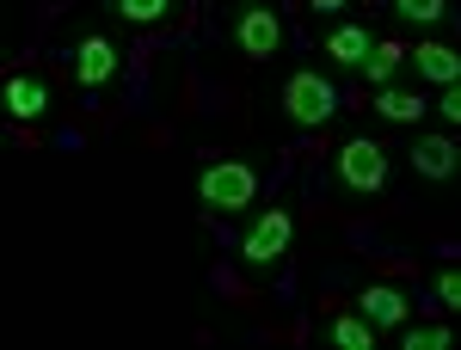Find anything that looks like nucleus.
I'll list each match as a JSON object with an SVG mask.
<instances>
[{
  "instance_id": "f257e3e1",
  "label": "nucleus",
  "mask_w": 461,
  "mask_h": 350,
  "mask_svg": "<svg viewBox=\"0 0 461 350\" xmlns=\"http://www.w3.org/2000/svg\"><path fill=\"white\" fill-rule=\"evenodd\" d=\"M393 173V160H388V148L375 136H351L339 154H332V184L339 191H351V197H375L382 184H388Z\"/></svg>"
},
{
  "instance_id": "f03ea898",
  "label": "nucleus",
  "mask_w": 461,
  "mask_h": 350,
  "mask_svg": "<svg viewBox=\"0 0 461 350\" xmlns=\"http://www.w3.org/2000/svg\"><path fill=\"white\" fill-rule=\"evenodd\" d=\"M228 37H234L240 56L271 62V56L284 49V19H277L271 0H234V13H228Z\"/></svg>"
},
{
  "instance_id": "7ed1b4c3",
  "label": "nucleus",
  "mask_w": 461,
  "mask_h": 350,
  "mask_svg": "<svg viewBox=\"0 0 461 350\" xmlns=\"http://www.w3.org/2000/svg\"><path fill=\"white\" fill-rule=\"evenodd\" d=\"M332 111H339V93H332V80L314 68H295L284 80V117L295 130H320V123H332Z\"/></svg>"
},
{
  "instance_id": "20e7f679",
  "label": "nucleus",
  "mask_w": 461,
  "mask_h": 350,
  "mask_svg": "<svg viewBox=\"0 0 461 350\" xmlns=\"http://www.w3.org/2000/svg\"><path fill=\"white\" fill-rule=\"evenodd\" d=\"M197 197L210 203V210H247L252 197H258V173H252L247 160H210L203 173H197Z\"/></svg>"
},
{
  "instance_id": "39448f33",
  "label": "nucleus",
  "mask_w": 461,
  "mask_h": 350,
  "mask_svg": "<svg viewBox=\"0 0 461 350\" xmlns=\"http://www.w3.org/2000/svg\"><path fill=\"white\" fill-rule=\"evenodd\" d=\"M295 240V221L289 210H265L247 221V234H240V258H247V271H277V258L289 252Z\"/></svg>"
},
{
  "instance_id": "423d86ee",
  "label": "nucleus",
  "mask_w": 461,
  "mask_h": 350,
  "mask_svg": "<svg viewBox=\"0 0 461 350\" xmlns=\"http://www.w3.org/2000/svg\"><path fill=\"white\" fill-rule=\"evenodd\" d=\"M412 178H425V184H456L461 178V136H443V130H430V136H412Z\"/></svg>"
},
{
  "instance_id": "0eeeda50",
  "label": "nucleus",
  "mask_w": 461,
  "mask_h": 350,
  "mask_svg": "<svg viewBox=\"0 0 461 350\" xmlns=\"http://www.w3.org/2000/svg\"><path fill=\"white\" fill-rule=\"evenodd\" d=\"M74 80L86 93H99L105 80H117V43L105 31H80V43H74Z\"/></svg>"
},
{
  "instance_id": "6e6552de",
  "label": "nucleus",
  "mask_w": 461,
  "mask_h": 350,
  "mask_svg": "<svg viewBox=\"0 0 461 350\" xmlns=\"http://www.w3.org/2000/svg\"><path fill=\"white\" fill-rule=\"evenodd\" d=\"M357 314L369 319L375 332H400L412 308H406V295H400L393 283H363V295H357Z\"/></svg>"
},
{
  "instance_id": "1a4fd4ad",
  "label": "nucleus",
  "mask_w": 461,
  "mask_h": 350,
  "mask_svg": "<svg viewBox=\"0 0 461 350\" xmlns=\"http://www.w3.org/2000/svg\"><path fill=\"white\" fill-rule=\"evenodd\" d=\"M412 74L430 80V86H456L461 80V49L443 43V37H425V43H412Z\"/></svg>"
},
{
  "instance_id": "9d476101",
  "label": "nucleus",
  "mask_w": 461,
  "mask_h": 350,
  "mask_svg": "<svg viewBox=\"0 0 461 350\" xmlns=\"http://www.w3.org/2000/svg\"><path fill=\"white\" fill-rule=\"evenodd\" d=\"M50 111V80L43 74H6V117H19V123H32Z\"/></svg>"
},
{
  "instance_id": "9b49d317",
  "label": "nucleus",
  "mask_w": 461,
  "mask_h": 350,
  "mask_svg": "<svg viewBox=\"0 0 461 350\" xmlns=\"http://www.w3.org/2000/svg\"><path fill=\"white\" fill-rule=\"evenodd\" d=\"M375 43H382V37L369 31V25H332V31H326V56H332L339 68L363 74V62L375 56Z\"/></svg>"
},
{
  "instance_id": "f8f14e48",
  "label": "nucleus",
  "mask_w": 461,
  "mask_h": 350,
  "mask_svg": "<svg viewBox=\"0 0 461 350\" xmlns=\"http://www.w3.org/2000/svg\"><path fill=\"white\" fill-rule=\"evenodd\" d=\"M425 111H430V105L412 93V86H400V80L375 86V117H382V123H419Z\"/></svg>"
},
{
  "instance_id": "ddd939ff",
  "label": "nucleus",
  "mask_w": 461,
  "mask_h": 350,
  "mask_svg": "<svg viewBox=\"0 0 461 350\" xmlns=\"http://www.w3.org/2000/svg\"><path fill=\"white\" fill-rule=\"evenodd\" d=\"M406 62H412V49H400V43H375V56L363 62V80H369V86H388V80H400Z\"/></svg>"
},
{
  "instance_id": "4468645a",
  "label": "nucleus",
  "mask_w": 461,
  "mask_h": 350,
  "mask_svg": "<svg viewBox=\"0 0 461 350\" xmlns=\"http://www.w3.org/2000/svg\"><path fill=\"white\" fill-rule=\"evenodd\" d=\"M326 338H332V345H345V350H369V345H375V326L351 308V314H339L332 326H326Z\"/></svg>"
},
{
  "instance_id": "2eb2a0df",
  "label": "nucleus",
  "mask_w": 461,
  "mask_h": 350,
  "mask_svg": "<svg viewBox=\"0 0 461 350\" xmlns=\"http://www.w3.org/2000/svg\"><path fill=\"white\" fill-rule=\"evenodd\" d=\"M173 6H178V0H111V13L130 19V25H160Z\"/></svg>"
},
{
  "instance_id": "dca6fc26",
  "label": "nucleus",
  "mask_w": 461,
  "mask_h": 350,
  "mask_svg": "<svg viewBox=\"0 0 461 350\" xmlns=\"http://www.w3.org/2000/svg\"><path fill=\"white\" fill-rule=\"evenodd\" d=\"M400 332H406V350H449L456 345L449 326H400Z\"/></svg>"
},
{
  "instance_id": "f3484780",
  "label": "nucleus",
  "mask_w": 461,
  "mask_h": 350,
  "mask_svg": "<svg viewBox=\"0 0 461 350\" xmlns=\"http://www.w3.org/2000/svg\"><path fill=\"white\" fill-rule=\"evenodd\" d=\"M393 13H400V19H412V25H443L449 0H393Z\"/></svg>"
},
{
  "instance_id": "a211bd4d",
  "label": "nucleus",
  "mask_w": 461,
  "mask_h": 350,
  "mask_svg": "<svg viewBox=\"0 0 461 350\" xmlns=\"http://www.w3.org/2000/svg\"><path fill=\"white\" fill-rule=\"evenodd\" d=\"M430 283H437V301H443L449 314H461V265H437Z\"/></svg>"
},
{
  "instance_id": "6ab92c4d",
  "label": "nucleus",
  "mask_w": 461,
  "mask_h": 350,
  "mask_svg": "<svg viewBox=\"0 0 461 350\" xmlns=\"http://www.w3.org/2000/svg\"><path fill=\"white\" fill-rule=\"evenodd\" d=\"M437 111H443L449 130H461V80H456V86H437Z\"/></svg>"
},
{
  "instance_id": "aec40b11",
  "label": "nucleus",
  "mask_w": 461,
  "mask_h": 350,
  "mask_svg": "<svg viewBox=\"0 0 461 350\" xmlns=\"http://www.w3.org/2000/svg\"><path fill=\"white\" fill-rule=\"evenodd\" d=\"M314 13H339V6H351V0H308Z\"/></svg>"
}]
</instances>
